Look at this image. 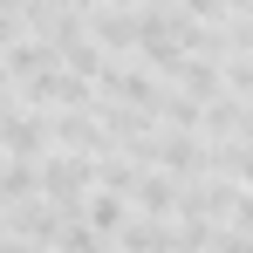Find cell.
I'll return each instance as SVG.
<instances>
[{
    "mask_svg": "<svg viewBox=\"0 0 253 253\" xmlns=\"http://www.w3.org/2000/svg\"><path fill=\"white\" fill-rule=\"evenodd\" d=\"M0 151L21 158V165H42V158H48V117L7 103V117H0Z\"/></svg>",
    "mask_w": 253,
    "mask_h": 253,
    "instance_id": "cell-1",
    "label": "cell"
}]
</instances>
